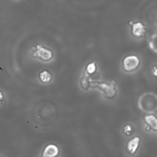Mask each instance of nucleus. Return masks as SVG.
Wrapping results in <instances>:
<instances>
[{
    "instance_id": "obj_12",
    "label": "nucleus",
    "mask_w": 157,
    "mask_h": 157,
    "mask_svg": "<svg viewBox=\"0 0 157 157\" xmlns=\"http://www.w3.org/2000/svg\"><path fill=\"white\" fill-rule=\"evenodd\" d=\"M96 69V66L94 63H90L86 67V72L89 74H93Z\"/></svg>"
},
{
    "instance_id": "obj_5",
    "label": "nucleus",
    "mask_w": 157,
    "mask_h": 157,
    "mask_svg": "<svg viewBox=\"0 0 157 157\" xmlns=\"http://www.w3.org/2000/svg\"><path fill=\"white\" fill-rule=\"evenodd\" d=\"M33 56L38 57L44 61H49L52 59L53 54L51 50L44 48L40 45H37L36 50L33 53Z\"/></svg>"
},
{
    "instance_id": "obj_6",
    "label": "nucleus",
    "mask_w": 157,
    "mask_h": 157,
    "mask_svg": "<svg viewBox=\"0 0 157 157\" xmlns=\"http://www.w3.org/2000/svg\"><path fill=\"white\" fill-rule=\"evenodd\" d=\"M140 138L139 136H135L131 139L127 143L126 149L128 153L131 155H134L140 145Z\"/></svg>"
},
{
    "instance_id": "obj_4",
    "label": "nucleus",
    "mask_w": 157,
    "mask_h": 157,
    "mask_svg": "<svg viewBox=\"0 0 157 157\" xmlns=\"http://www.w3.org/2000/svg\"><path fill=\"white\" fill-rule=\"evenodd\" d=\"M132 31L131 33L136 38H142L145 36L147 33L146 26L143 23L140 21H137L136 23H132L131 24Z\"/></svg>"
},
{
    "instance_id": "obj_7",
    "label": "nucleus",
    "mask_w": 157,
    "mask_h": 157,
    "mask_svg": "<svg viewBox=\"0 0 157 157\" xmlns=\"http://www.w3.org/2000/svg\"><path fill=\"white\" fill-rule=\"evenodd\" d=\"M148 129L157 132V117L153 114H148L144 117Z\"/></svg>"
},
{
    "instance_id": "obj_1",
    "label": "nucleus",
    "mask_w": 157,
    "mask_h": 157,
    "mask_svg": "<svg viewBox=\"0 0 157 157\" xmlns=\"http://www.w3.org/2000/svg\"><path fill=\"white\" fill-rule=\"evenodd\" d=\"M137 105L142 112L153 114L157 110V94L153 92L143 93L139 98Z\"/></svg>"
},
{
    "instance_id": "obj_10",
    "label": "nucleus",
    "mask_w": 157,
    "mask_h": 157,
    "mask_svg": "<svg viewBox=\"0 0 157 157\" xmlns=\"http://www.w3.org/2000/svg\"><path fill=\"white\" fill-rule=\"evenodd\" d=\"M40 78L42 82L47 83L52 80V75L47 71H44L40 74Z\"/></svg>"
},
{
    "instance_id": "obj_13",
    "label": "nucleus",
    "mask_w": 157,
    "mask_h": 157,
    "mask_svg": "<svg viewBox=\"0 0 157 157\" xmlns=\"http://www.w3.org/2000/svg\"><path fill=\"white\" fill-rule=\"evenodd\" d=\"M151 74L152 77L157 80V64L154 65L152 68H151Z\"/></svg>"
},
{
    "instance_id": "obj_11",
    "label": "nucleus",
    "mask_w": 157,
    "mask_h": 157,
    "mask_svg": "<svg viewBox=\"0 0 157 157\" xmlns=\"http://www.w3.org/2000/svg\"><path fill=\"white\" fill-rule=\"evenodd\" d=\"M134 132V128L131 124H126L124 126L123 129V132L126 136H131L132 135Z\"/></svg>"
},
{
    "instance_id": "obj_2",
    "label": "nucleus",
    "mask_w": 157,
    "mask_h": 157,
    "mask_svg": "<svg viewBox=\"0 0 157 157\" xmlns=\"http://www.w3.org/2000/svg\"><path fill=\"white\" fill-rule=\"evenodd\" d=\"M140 64L139 58L135 55H130L126 56L123 61V67L124 71L131 72L138 69Z\"/></svg>"
},
{
    "instance_id": "obj_14",
    "label": "nucleus",
    "mask_w": 157,
    "mask_h": 157,
    "mask_svg": "<svg viewBox=\"0 0 157 157\" xmlns=\"http://www.w3.org/2000/svg\"><path fill=\"white\" fill-rule=\"evenodd\" d=\"M2 95L1 93L0 92V100H1V99H2Z\"/></svg>"
},
{
    "instance_id": "obj_3",
    "label": "nucleus",
    "mask_w": 157,
    "mask_h": 157,
    "mask_svg": "<svg viewBox=\"0 0 157 157\" xmlns=\"http://www.w3.org/2000/svg\"><path fill=\"white\" fill-rule=\"evenodd\" d=\"M96 86L98 87L104 93V95L108 99H113L117 94L116 89V82L114 80L110 83H96Z\"/></svg>"
},
{
    "instance_id": "obj_8",
    "label": "nucleus",
    "mask_w": 157,
    "mask_h": 157,
    "mask_svg": "<svg viewBox=\"0 0 157 157\" xmlns=\"http://www.w3.org/2000/svg\"><path fill=\"white\" fill-rule=\"evenodd\" d=\"M59 153L58 148L53 144L47 145L42 154V157H56Z\"/></svg>"
},
{
    "instance_id": "obj_9",
    "label": "nucleus",
    "mask_w": 157,
    "mask_h": 157,
    "mask_svg": "<svg viewBox=\"0 0 157 157\" xmlns=\"http://www.w3.org/2000/svg\"><path fill=\"white\" fill-rule=\"evenodd\" d=\"M149 47L150 49L157 53V33L153 34L149 40Z\"/></svg>"
}]
</instances>
